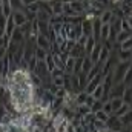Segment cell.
I'll return each instance as SVG.
<instances>
[{
  "label": "cell",
  "instance_id": "cell-20",
  "mask_svg": "<svg viewBox=\"0 0 132 132\" xmlns=\"http://www.w3.org/2000/svg\"><path fill=\"white\" fill-rule=\"evenodd\" d=\"M128 111H131V104H128V103H123L117 111H114L112 114L114 115H117V117H120V115H123V114H126Z\"/></svg>",
  "mask_w": 132,
  "mask_h": 132
},
{
  "label": "cell",
  "instance_id": "cell-21",
  "mask_svg": "<svg viewBox=\"0 0 132 132\" xmlns=\"http://www.w3.org/2000/svg\"><path fill=\"white\" fill-rule=\"evenodd\" d=\"M121 100H123V103L131 104V101H132V89L131 88H125L123 95H121Z\"/></svg>",
  "mask_w": 132,
  "mask_h": 132
},
{
  "label": "cell",
  "instance_id": "cell-32",
  "mask_svg": "<svg viewBox=\"0 0 132 132\" xmlns=\"http://www.w3.org/2000/svg\"><path fill=\"white\" fill-rule=\"evenodd\" d=\"M23 2V5H25V8L28 6V5H31V3H34V2H37V0H22Z\"/></svg>",
  "mask_w": 132,
  "mask_h": 132
},
{
  "label": "cell",
  "instance_id": "cell-14",
  "mask_svg": "<svg viewBox=\"0 0 132 132\" xmlns=\"http://www.w3.org/2000/svg\"><path fill=\"white\" fill-rule=\"evenodd\" d=\"M92 126H94V129L97 132H108V126H106V123L104 121H101V120H97V118H94V121H92Z\"/></svg>",
  "mask_w": 132,
  "mask_h": 132
},
{
  "label": "cell",
  "instance_id": "cell-22",
  "mask_svg": "<svg viewBox=\"0 0 132 132\" xmlns=\"http://www.w3.org/2000/svg\"><path fill=\"white\" fill-rule=\"evenodd\" d=\"M109 101H111V106H112V112L114 111H117L121 104H123V100H121V97H115V98H109Z\"/></svg>",
  "mask_w": 132,
  "mask_h": 132
},
{
  "label": "cell",
  "instance_id": "cell-4",
  "mask_svg": "<svg viewBox=\"0 0 132 132\" xmlns=\"http://www.w3.org/2000/svg\"><path fill=\"white\" fill-rule=\"evenodd\" d=\"M11 17H12L15 26H20V25H23V23L26 22L25 12H23V11H19V9H17V11H12V12H11Z\"/></svg>",
  "mask_w": 132,
  "mask_h": 132
},
{
  "label": "cell",
  "instance_id": "cell-33",
  "mask_svg": "<svg viewBox=\"0 0 132 132\" xmlns=\"http://www.w3.org/2000/svg\"><path fill=\"white\" fill-rule=\"evenodd\" d=\"M0 6H2V0H0Z\"/></svg>",
  "mask_w": 132,
  "mask_h": 132
},
{
  "label": "cell",
  "instance_id": "cell-15",
  "mask_svg": "<svg viewBox=\"0 0 132 132\" xmlns=\"http://www.w3.org/2000/svg\"><path fill=\"white\" fill-rule=\"evenodd\" d=\"M74 62H75V59H74V57H71V55L65 60V65H63L65 74H72V71H74Z\"/></svg>",
  "mask_w": 132,
  "mask_h": 132
},
{
  "label": "cell",
  "instance_id": "cell-17",
  "mask_svg": "<svg viewBox=\"0 0 132 132\" xmlns=\"http://www.w3.org/2000/svg\"><path fill=\"white\" fill-rule=\"evenodd\" d=\"M9 5H11V9L12 11H17L19 9V11H23L25 12V9H26L22 0H9Z\"/></svg>",
  "mask_w": 132,
  "mask_h": 132
},
{
  "label": "cell",
  "instance_id": "cell-11",
  "mask_svg": "<svg viewBox=\"0 0 132 132\" xmlns=\"http://www.w3.org/2000/svg\"><path fill=\"white\" fill-rule=\"evenodd\" d=\"M95 43H97V40H95L92 35H88L86 43H85V46H83V49H85V55H89V52L92 51V48H94Z\"/></svg>",
  "mask_w": 132,
  "mask_h": 132
},
{
  "label": "cell",
  "instance_id": "cell-12",
  "mask_svg": "<svg viewBox=\"0 0 132 132\" xmlns=\"http://www.w3.org/2000/svg\"><path fill=\"white\" fill-rule=\"evenodd\" d=\"M81 31H83V35H92V22L91 20H86L83 19L81 20Z\"/></svg>",
  "mask_w": 132,
  "mask_h": 132
},
{
  "label": "cell",
  "instance_id": "cell-1",
  "mask_svg": "<svg viewBox=\"0 0 132 132\" xmlns=\"http://www.w3.org/2000/svg\"><path fill=\"white\" fill-rule=\"evenodd\" d=\"M32 72L35 74V75H37V77H40V78H46V77H51V75H49V71H48V68H46V63H45V60H37V63H35V68H34Z\"/></svg>",
  "mask_w": 132,
  "mask_h": 132
},
{
  "label": "cell",
  "instance_id": "cell-16",
  "mask_svg": "<svg viewBox=\"0 0 132 132\" xmlns=\"http://www.w3.org/2000/svg\"><path fill=\"white\" fill-rule=\"evenodd\" d=\"M46 54H48V51H46V49L38 48V46H35V48H34V57H35L37 60H45V59H46Z\"/></svg>",
  "mask_w": 132,
  "mask_h": 132
},
{
  "label": "cell",
  "instance_id": "cell-7",
  "mask_svg": "<svg viewBox=\"0 0 132 132\" xmlns=\"http://www.w3.org/2000/svg\"><path fill=\"white\" fill-rule=\"evenodd\" d=\"M69 55L74 57V59H77V57H85V49H83V46L75 42V45H74L72 49L69 51Z\"/></svg>",
  "mask_w": 132,
  "mask_h": 132
},
{
  "label": "cell",
  "instance_id": "cell-2",
  "mask_svg": "<svg viewBox=\"0 0 132 132\" xmlns=\"http://www.w3.org/2000/svg\"><path fill=\"white\" fill-rule=\"evenodd\" d=\"M106 126H108L109 131H121V129H123V125L120 123L118 117L114 115V114H109V117H108V120H106Z\"/></svg>",
  "mask_w": 132,
  "mask_h": 132
},
{
  "label": "cell",
  "instance_id": "cell-23",
  "mask_svg": "<svg viewBox=\"0 0 132 132\" xmlns=\"http://www.w3.org/2000/svg\"><path fill=\"white\" fill-rule=\"evenodd\" d=\"M35 20H42V22H49V14H46L43 9H38L37 14H35Z\"/></svg>",
  "mask_w": 132,
  "mask_h": 132
},
{
  "label": "cell",
  "instance_id": "cell-28",
  "mask_svg": "<svg viewBox=\"0 0 132 132\" xmlns=\"http://www.w3.org/2000/svg\"><path fill=\"white\" fill-rule=\"evenodd\" d=\"M40 9V3H38V0L37 2H34V3H31V5H28L26 6V11H31V12H37Z\"/></svg>",
  "mask_w": 132,
  "mask_h": 132
},
{
  "label": "cell",
  "instance_id": "cell-5",
  "mask_svg": "<svg viewBox=\"0 0 132 132\" xmlns=\"http://www.w3.org/2000/svg\"><path fill=\"white\" fill-rule=\"evenodd\" d=\"M100 51H101V42H97L95 45H94V48H92V51L89 52V60L92 62V63H97L98 62V57H100Z\"/></svg>",
  "mask_w": 132,
  "mask_h": 132
},
{
  "label": "cell",
  "instance_id": "cell-30",
  "mask_svg": "<svg viewBox=\"0 0 132 132\" xmlns=\"http://www.w3.org/2000/svg\"><path fill=\"white\" fill-rule=\"evenodd\" d=\"M106 114H112V106H111V101H103V108H101Z\"/></svg>",
  "mask_w": 132,
  "mask_h": 132
},
{
  "label": "cell",
  "instance_id": "cell-34",
  "mask_svg": "<svg viewBox=\"0 0 132 132\" xmlns=\"http://www.w3.org/2000/svg\"><path fill=\"white\" fill-rule=\"evenodd\" d=\"M0 86H2V85H0Z\"/></svg>",
  "mask_w": 132,
  "mask_h": 132
},
{
  "label": "cell",
  "instance_id": "cell-25",
  "mask_svg": "<svg viewBox=\"0 0 132 132\" xmlns=\"http://www.w3.org/2000/svg\"><path fill=\"white\" fill-rule=\"evenodd\" d=\"M94 117H95L97 120H101V121H104V123H106V120H108L109 114H106L103 109H100V111H97V112H94Z\"/></svg>",
  "mask_w": 132,
  "mask_h": 132
},
{
  "label": "cell",
  "instance_id": "cell-26",
  "mask_svg": "<svg viewBox=\"0 0 132 132\" xmlns=\"http://www.w3.org/2000/svg\"><path fill=\"white\" fill-rule=\"evenodd\" d=\"M91 95H92L95 100H100V98H101V95H103V86H101V83H100L98 86H97V88H95V89L91 92Z\"/></svg>",
  "mask_w": 132,
  "mask_h": 132
},
{
  "label": "cell",
  "instance_id": "cell-9",
  "mask_svg": "<svg viewBox=\"0 0 132 132\" xmlns=\"http://www.w3.org/2000/svg\"><path fill=\"white\" fill-rule=\"evenodd\" d=\"M132 35V31H118L117 32V35H115V40H114V43H121V42H125V40H128V38H131Z\"/></svg>",
  "mask_w": 132,
  "mask_h": 132
},
{
  "label": "cell",
  "instance_id": "cell-6",
  "mask_svg": "<svg viewBox=\"0 0 132 132\" xmlns=\"http://www.w3.org/2000/svg\"><path fill=\"white\" fill-rule=\"evenodd\" d=\"M9 38H11V42H14V43H17V45H20V43H23V42H25V34L19 29V26H15Z\"/></svg>",
  "mask_w": 132,
  "mask_h": 132
},
{
  "label": "cell",
  "instance_id": "cell-29",
  "mask_svg": "<svg viewBox=\"0 0 132 132\" xmlns=\"http://www.w3.org/2000/svg\"><path fill=\"white\" fill-rule=\"evenodd\" d=\"M66 94V89L65 88H57L55 91H54V97H59V98H63Z\"/></svg>",
  "mask_w": 132,
  "mask_h": 132
},
{
  "label": "cell",
  "instance_id": "cell-10",
  "mask_svg": "<svg viewBox=\"0 0 132 132\" xmlns=\"http://www.w3.org/2000/svg\"><path fill=\"white\" fill-rule=\"evenodd\" d=\"M112 17H114V15H112V9H108V8H106V9H103V11H101V14L98 15V19H100V22H101V23H111Z\"/></svg>",
  "mask_w": 132,
  "mask_h": 132
},
{
  "label": "cell",
  "instance_id": "cell-27",
  "mask_svg": "<svg viewBox=\"0 0 132 132\" xmlns=\"http://www.w3.org/2000/svg\"><path fill=\"white\" fill-rule=\"evenodd\" d=\"M118 48H120V49H132V38H128V40L121 42V43L118 45Z\"/></svg>",
  "mask_w": 132,
  "mask_h": 132
},
{
  "label": "cell",
  "instance_id": "cell-24",
  "mask_svg": "<svg viewBox=\"0 0 132 132\" xmlns=\"http://www.w3.org/2000/svg\"><path fill=\"white\" fill-rule=\"evenodd\" d=\"M49 75H51V78H54V77H62V75H65V69L63 68H54L51 72H49Z\"/></svg>",
  "mask_w": 132,
  "mask_h": 132
},
{
  "label": "cell",
  "instance_id": "cell-8",
  "mask_svg": "<svg viewBox=\"0 0 132 132\" xmlns=\"http://www.w3.org/2000/svg\"><path fill=\"white\" fill-rule=\"evenodd\" d=\"M69 5H71L72 11H74L77 15L85 12V6H83V2H81V0H71V2H69Z\"/></svg>",
  "mask_w": 132,
  "mask_h": 132
},
{
  "label": "cell",
  "instance_id": "cell-31",
  "mask_svg": "<svg viewBox=\"0 0 132 132\" xmlns=\"http://www.w3.org/2000/svg\"><path fill=\"white\" fill-rule=\"evenodd\" d=\"M6 55V48H3V46H0V60L3 59Z\"/></svg>",
  "mask_w": 132,
  "mask_h": 132
},
{
  "label": "cell",
  "instance_id": "cell-3",
  "mask_svg": "<svg viewBox=\"0 0 132 132\" xmlns=\"http://www.w3.org/2000/svg\"><path fill=\"white\" fill-rule=\"evenodd\" d=\"M35 46H38V48H43V49L49 51V48H51V42H49V38H48L46 35L38 34V35L35 37Z\"/></svg>",
  "mask_w": 132,
  "mask_h": 132
},
{
  "label": "cell",
  "instance_id": "cell-13",
  "mask_svg": "<svg viewBox=\"0 0 132 132\" xmlns=\"http://www.w3.org/2000/svg\"><path fill=\"white\" fill-rule=\"evenodd\" d=\"M118 62H126L132 59V49H120V52L117 54Z\"/></svg>",
  "mask_w": 132,
  "mask_h": 132
},
{
  "label": "cell",
  "instance_id": "cell-19",
  "mask_svg": "<svg viewBox=\"0 0 132 132\" xmlns=\"http://www.w3.org/2000/svg\"><path fill=\"white\" fill-rule=\"evenodd\" d=\"M51 8H52V12L54 14H63V2L54 0V3L51 5Z\"/></svg>",
  "mask_w": 132,
  "mask_h": 132
},
{
  "label": "cell",
  "instance_id": "cell-18",
  "mask_svg": "<svg viewBox=\"0 0 132 132\" xmlns=\"http://www.w3.org/2000/svg\"><path fill=\"white\" fill-rule=\"evenodd\" d=\"M92 65H94V63L89 60V57H88V55H85V57H83V62H81V72L88 74V72H89V69L92 68Z\"/></svg>",
  "mask_w": 132,
  "mask_h": 132
}]
</instances>
